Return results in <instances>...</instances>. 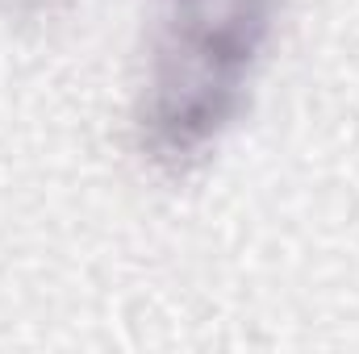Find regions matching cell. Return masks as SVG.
I'll return each mask as SVG.
<instances>
[{
    "instance_id": "cell-1",
    "label": "cell",
    "mask_w": 359,
    "mask_h": 354,
    "mask_svg": "<svg viewBox=\"0 0 359 354\" xmlns=\"http://www.w3.org/2000/svg\"><path fill=\"white\" fill-rule=\"evenodd\" d=\"M276 0H184L168 21L138 100V134L155 163L201 159L247 108V84L271 38Z\"/></svg>"
}]
</instances>
